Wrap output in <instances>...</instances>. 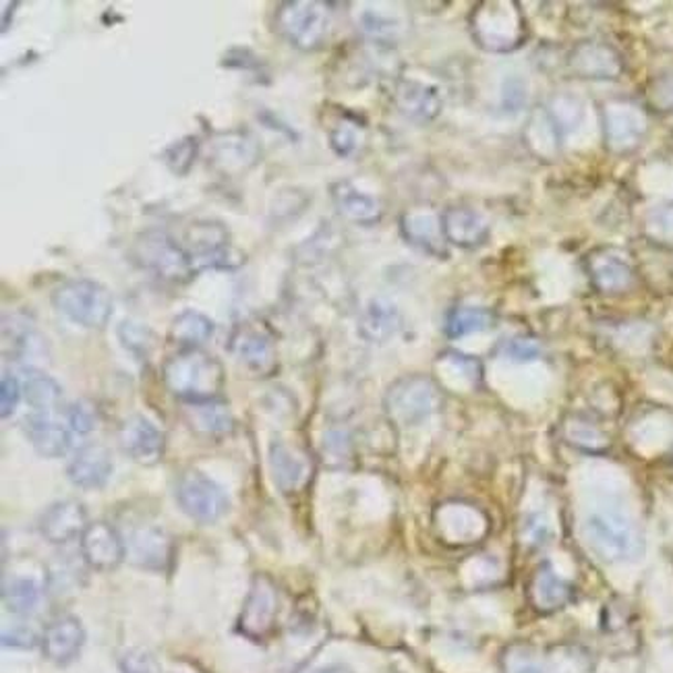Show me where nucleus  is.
<instances>
[{
	"mask_svg": "<svg viewBox=\"0 0 673 673\" xmlns=\"http://www.w3.org/2000/svg\"><path fill=\"white\" fill-rule=\"evenodd\" d=\"M166 388L187 404L220 400L227 374L214 355L201 348H182L165 362Z\"/></svg>",
	"mask_w": 673,
	"mask_h": 673,
	"instance_id": "f257e3e1",
	"label": "nucleus"
},
{
	"mask_svg": "<svg viewBox=\"0 0 673 673\" xmlns=\"http://www.w3.org/2000/svg\"><path fill=\"white\" fill-rule=\"evenodd\" d=\"M469 25L476 46L493 54L514 52L528 38L525 13L514 0H487L476 4Z\"/></svg>",
	"mask_w": 673,
	"mask_h": 673,
	"instance_id": "f03ea898",
	"label": "nucleus"
},
{
	"mask_svg": "<svg viewBox=\"0 0 673 673\" xmlns=\"http://www.w3.org/2000/svg\"><path fill=\"white\" fill-rule=\"evenodd\" d=\"M587 541L592 551L609 564L632 561L644 551V537L634 520L613 509H597L585 525Z\"/></svg>",
	"mask_w": 673,
	"mask_h": 673,
	"instance_id": "7ed1b4c3",
	"label": "nucleus"
},
{
	"mask_svg": "<svg viewBox=\"0 0 673 673\" xmlns=\"http://www.w3.org/2000/svg\"><path fill=\"white\" fill-rule=\"evenodd\" d=\"M135 263L156 278L182 284L193 278L198 272L187 253V249L166 230L149 229L135 236L132 246Z\"/></svg>",
	"mask_w": 673,
	"mask_h": 673,
	"instance_id": "20e7f679",
	"label": "nucleus"
},
{
	"mask_svg": "<svg viewBox=\"0 0 673 673\" xmlns=\"http://www.w3.org/2000/svg\"><path fill=\"white\" fill-rule=\"evenodd\" d=\"M54 309L83 328L102 329L113 317L115 301L106 286L96 280L71 278L52 293Z\"/></svg>",
	"mask_w": 673,
	"mask_h": 673,
	"instance_id": "39448f33",
	"label": "nucleus"
},
{
	"mask_svg": "<svg viewBox=\"0 0 673 673\" xmlns=\"http://www.w3.org/2000/svg\"><path fill=\"white\" fill-rule=\"evenodd\" d=\"M274 25L288 44L312 52L328 40L332 7L319 0H288L278 4Z\"/></svg>",
	"mask_w": 673,
	"mask_h": 673,
	"instance_id": "423d86ee",
	"label": "nucleus"
},
{
	"mask_svg": "<svg viewBox=\"0 0 673 673\" xmlns=\"http://www.w3.org/2000/svg\"><path fill=\"white\" fill-rule=\"evenodd\" d=\"M442 404L440 386L425 376H407L395 381L386 395L383 407L398 428H414L428 421Z\"/></svg>",
	"mask_w": 673,
	"mask_h": 673,
	"instance_id": "0eeeda50",
	"label": "nucleus"
},
{
	"mask_svg": "<svg viewBox=\"0 0 673 673\" xmlns=\"http://www.w3.org/2000/svg\"><path fill=\"white\" fill-rule=\"evenodd\" d=\"M182 245L198 274L203 270H232L243 263L241 251L230 243L229 230L214 220L193 222L185 232Z\"/></svg>",
	"mask_w": 673,
	"mask_h": 673,
	"instance_id": "6e6552de",
	"label": "nucleus"
},
{
	"mask_svg": "<svg viewBox=\"0 0 673 673\" xmlns=\"http://www.w3.org/2000/svg\"><path fill=\"white\" fill-rule=\"evenodd\" d=\"M601 123L606 148L616 156L634 154L649 132L646 113L634 99H608L601 108Z\"/></svg>",
	"mask_w": 673,
	"mask_h": 673,
	"instance_id": "1a4fd4ad",
	"label": "nucleus"
},
{
	"mask_svg": "<svg viewBox=\"0 0 673 673\" xmlns=\"http://www.w3.org/2000/svg\"><path fill=\"white\" fill-rule=\"evenodd\" d=\"M177 502L189 518L203 525L218 523L230 508L229 493L199 471H187L179 479Z\"/></svg>",
	"mask_w": 673,
	"mask_h": 673,
	"instance_id": "9d476101",
	"label": "nucleus"
},
{
	"mask_svg": "<svg viewBox=\"0 0 673 673\" xmlns=\"http://www.w3.org/2000/svg\"><path fill=\"white\" fill-rule=\"evenodd\" d=\"M592 288L601 295H624L637 284V270L622 249L597 246L585 257Z\"/></svg>",
	"mask_w": 673,
	"mask_h": 673,
	"instance_id": "9b49d317",
	"label": "nucleus"
},
{
	"mask_svg": "<svg viewBox=\"0 0 673 673\" xmlns=\"http://www.w3.org/2000/svg\"><path fill=\"white\" fill-rule=\"evenodd\" d=\"M568 71L587 82H613L624 73V59L608 42L587 40L576 44L566 59Z\"/></svg>",
	"mask_w": 673,
	"mask_h": 673,
	"instance_id": "f8f14e48",
	"label": "nucleus"
},
{
	"mask_svg": "<svg viewBox=\"0 0 673 673\" xmlns=\"http://www.w3.org/2000/svg\"><path fill=\"white\" fill-rule=\"evenodd\" d=\"M278 589L272 578L257 575L251 582L245 606L239 618V630L251 641H263L276 624Z\"/></svg>",
	"mask_w": 673,
	"mask_h": 673,
	"instance_id": "ddd939ff",
	"label": "nucleus"
},
{
	"mask_svg": "<svg viewBox=\"0 0 673 673\" xmlns=\"http://www.w3.org/2000/svg\"><path fill=\"white\" fill-rule=\"evenodd\" d=\"M396 108L414 123H431L444 108V96L438 85L414 77H400L395 85Z\"/></svg>",
	"mask_w": 673,
	"mask_h": 673,
	"instance_id": "4468645a",
	"label": "nucleus"
},
{
	"mask_svg": "<svg viewBox=\"0 0 673 673\" xmlns=\"http://www.w3.org/2000/svg\"><path fill=\"white\" fill-rule=\"evenodd\" d=\"M80 543L83 559L99 572L115 570L127 556V543L123 541L115 526L108 523H90L83 530Z\"/></svg>",
	"mask_w": 673,
	"mask_h": 673,
	"instance_id": "2eb2a0df",
	"label": "nucleus"
},
{
	"mask_svg": "<svg viewBox=\"0 0 673 673\" xmlns=\"http://www.w3.org/2000/svg\"><path fill=\"white\" fill-rule=\"evenodd\" d=\"M400 232L412 246L421 249L423 253L433 255L438 260L448 257L442 214H435L428 208L409 210L400 215Z\"/></svg>",
	"mask_w": 673,
	"mask_h": 673,
	"instance_id": "dca6fc26",
	"label": "nucleus"
},
{
	"mask_svg": "<svg viewBox=\"0 0 673 673\" xmlns=\"http://www.w3.org/2000/svg\"><path fill=\"white\" fill-rule=\"evenodd\" d=\"M123 450L139 464H156L165 454V435L144 414H133L118 431Z\"/></svg>",
	"mask_w": 673,
	"mask_h": 673,
	"instance_id": "f3484780",
	"label": "nucleus"
},
{
	"mask_svg": "<svg viewBox=\"0 0 673 673\" xmlns=\"http://www.w3.org/2000/svg\"><path fill=\"white\" fill-rule=\"evenodd\" d=\"M445 241L460 249H479L487 243L492 227L487 218L469 206H450L442 212Z\"/></svg>",
	"mask_w": 673,
	"mask_h": 673,
	"instance_id": "a211bd4d",
	"label": "nucleus"
},
{
	"mask_svg": "<svg viewBox=\"0 0 673 673\" xmlns=\"http://www.w3.org/2000/svg\"><path fill=\"white\" fill-rule=\"evenodd\" d=\"M87 509L77 500L52 504L40 518V533L52 545H65L82 537L87 528Z\"/></svg>",
	"mask_w": 673,
	"mask_h": 673,
	"instance_id": "6ab92c4d",
	"label": "nucleus"
},
{
	"mask_svg": "<svg viewBox=\"0 0 673 673\" xmlns=\"http://www.w3.org/2000/svg\"><path fill=\"white\" fill-rule=\"evenodd\" d=\"M85 642L83 624L73 616L52 620L42 637V653L54 665H66L80 655Z\"/></svg>",
	"mask_w": 673,
	"mask_h": 673,
	"instance_id": "aec40b11",
	"label": "nucleus"
},
{
	"mask_svg": "<svg viewBox=\"0 0 673 673\" xmlns=\"http://www.w3.org/2000/svg\"><path fill=\"white\" fill-rule=\"evenodd\" d=\"M329 196L338 214L357 227H374L381 220V203L371 193L362 191L353 181H336L329 187Z\"/></svg>",
	"mask_w": 673,
	"mask_h": 673,
	"instance_id": "412c9836",
	"label": "nucleus"
},
{
	"mask_svg": "<svg viewBox=\"0 0 673 673\" xmlns=\"http://www.w3.org/2000/svg\"><path fill=\"white\" fill-rule=\"evenodd\" d=\"M113 456L108 448L99 444L83 445L82 450L73 456L66 475L73 485L82 490H99L108 483L113 475Z\"/></svg>",
	"mask_w": 673,
	"mask_h": 673,
	"instance_id": "4be33fe9",
	"label": "nucleus"
},
{
	"mask_svg": "<svg viewBox=\"0 0 673 673\" xmlns=\"http://www.w3.org/2000/svg\"><path fill=\"white\" fill-rule=\"evenodd\" d=\"M127 554L139 568L162 570L172 556V543L160 526H139L129 537Z\"/></svg>",
	"mask_w": 673,
	"mask_h": 673,
	"instance_id": "5701e85b",
	"label": "nucleus"
},
{
	"mask_svg": "<svg viewBox=\"0 0 673 673\" xmlns=\"http://www.w3.org/2000/svg\"><path fill=\"white\" fill-rule=\"evenodd\" d=\"M23 428H25L28 440L32 442L33 450L44 459H61L71 450V442H73L71 431L65 425L56 423L52 419V414L32 412L23 421Z\"/></svg>",
	"mask_w": 673,
	"mask_h": 673,
	"instance_id": "b1692460",
	"label": "nucleus"
},
{
	"mask_svg": "<svg viewBox=\"0 0 673 673\" xmlns=\"http://www.w3.org/2000/svg\"><path fill=\"white\" fill-rule=\"evenodd\" d=\"M572 592V585L568 580L559 578L549 564H543L530 578L528 601L539 613H554L570 603Z\"/></svg>",
	"mask_w": 673,
	"mask_h": 673,
	"instance_id": "393cba45",
	"label": "nucleus"
},
{
	"mask_svg": "<svg viewBox=\"0 0 673 673\" xmlns=\"http://www.w3.org/2000/svg\"><path fill=\"white\" fill-rule=\"evenodd\" d=\"M232 350L246 369L255 374H270L276 367V346L263 329H239L232 340Z\"/></svg>",
	"mask_w": 673,
	"mask_h": 673,
	"instance_id": "a878e982",
	"label": "nucleus"
},
{
	"mask_svg": "<svg viewBox=\"0 0 673 673\" xmlns=\"http://www.w3.org/2000/svg\"><path fill=\"white\" fill-rule=\"evenodd\" d=\"M270 466L272 475L282 492L301 490L309 479V462L284 442L270 445Z\"/></svg>",
	"mask_w": 673,
	"mask_h": 673,
	"instance_id": "bb28decb",
	"label": "nucleus"
},
{
	"mask_svg": "<svg viewBox=\"0 0 673 673\" xmlns=\"http://www.w3.org/2000/svg\"><path fill=\"white\" fill-rule=\"evenodd\" d=\"M400 312L395 303H390L388 298H374L362 309L359 332L365 340L383 345L400 329Z\"/></svg>",
	"mask_w": 673,
	"mask_h": 673,
	"instance_id": "cd10ccee",
	"label": "nucleus"
},
{
	"mask_svg": "<svg viewBox=\"0 0 673 673\" xmlns=\"http://www.w3.org/2000/svg\"><path fill=\"white\" fill-rule=\"evenodd\" d=\"M260 149L246 133H224L214 146V162L224 172H245L257 162Z\"/></svg>",
	"mask_w": 673,
	"mask_h": 673,
	"instance_id": "c85d7f7f",
	"label": "nucleus"
},
{
	"mask_svg": "<svg viewBox=\"0 0 673 673\" xmlns=\"http://www.w3.org/2000/svg\"><path fill=\"white\" fill-rule=\"evenodd\" d=\"M561 438L568 445H572L587 454H606L611 448V438L606 429L599 428L595 421L582 414H568L561 423Z\"/></svg>",
	"mask_w": 673,
	"mask_h": 673,
	"instance_id": "c756f323",
	"label": "nucleus"
},
{
	"mask_svg": "<svg viewBox=\"0 0 673 673\" xmlns=\"http://www.w3.org/2000/svg\"><path fill=\"white\" fill-rule=\"evenodd\" d=\"M187 421L189 425L203 435H224L234 428V419L229 404L222 400L196 402L187 404Z\"/></svg>",
	"mask_w": 673,
	"mask_h": 673,
	"instance_id": "7c9ffc66",
	"label": "nucleus"
},
{
	"mask_svg": "<svg viewBox=\"0 0 673 673\" xmlns=\"http://www.w3.org/2000/svg\"><path fill=\"white\" fill-rule=\"evenodd\" d=\"M23 396L32 411L40 414H52L63 402L61 386L38 369L23 371Z\"/></svg>",
	"mask_w": 673,
	"mask_h": 673,
	"instance_id": "2f4dec72",
	"label": "nucleus"
},
{
	"mask_svg": "<svg viewBox=\"0 0 673 673\" xmlns=\"http://www.w3.org/2000/svg\"><path fill=\"white\" fill-rule=\"evenodd\" d=\"M214 322L203 313L187 309L172 319L170 340L181 348H199L214 336Z\"/></svg>",
	"mask_w": 673,
	"mask_h": 673,
	"instance_id": "473e14b6",
	"label": "nucleus"
},
{
	"mask_svg": "<svg viewBox=\"0 0 673 673\" xmlns=\"http://www.w3.org/2000/svg\"><path fill=\"white\" fill-rule=\"evenodd\" d=\"M526 146L545 160L558 154L561 133L547 113V108H537L526 125Z\"/></svg>",
	"mask_w": 673,
	"mask_h": 673,
	"instance_id": "72a5a7b5",
	"label": "nucleus"
},
{
	"mask_svg": "<svg viewBox=\"0 0 673 673\" xmlns=\"http://www.w3.org/2000/svg\"><path fill=\"white\" fill-rule=\"evenodd\" d=\"M495 324H497V317H495V313L492 309L464 305V307H456V309L448 313V317H445V334L450 338H464V336H471V334H476V332H487Z\"/></svg>",
	"mask_w": 673,
	"mask_h": 673,
	"instance_id": "f704fd0d",
	"label": "nucleus"
},
{
	"mask_svg": "<svg viewBox=\"0 0 673 673\" xmlns=\"http://www.w3.org/2000/svg\"><path fill=\"white\" fill-rule=\"evenodd\" d=\"M329 148L336 156L350 158L361 149L365 141V127L361 120L353 115H343L328 132Z\"/></svg>",
	"mask_w": 673,
	"mask_h": 673,
	"instance_id": "c9c22d12",
	"label": "nucleus"
},
{
	"mask_svg": "<svg viewBox=\"0 0 673 673\" xmlns=\"http://www.w3.org/2000/svg\"><path fill=\"white\" fill-rule=\"evenodd\" d=\"M40 597H42L40 585L33 578H25V576L13 578V580L4 582V587H2L4 608L9 609L11 613H19V616L32 613L33 609L38 608V603H40Z\"/></svg>",
	"mask_w": 673,
	"mask_h": 673,
	"instance_id": "e433bc0d",
	"label": "nucleus"
},
{
	"mask_svg": "<svg viewBox=\"0 0 673 673\" xmlns=\"http://www.w3.org/2000/svg\"><path fill=\"white\" fill-rule=\"evenodd\" d=\"M547 113L551 116V120L556 123L559 133L575 132L576 127L582 123V116H585V104L582 99L576 98L575 94L570 92H564L554 96L549 106H547Z\"/></svg>",
	"mask_w": 673,
	"mask_h": 673,
	"instance_id": "4c0bfd02",
	"label": "nucleus"
},
{
	"mask_svg": "<svg viewBox=\"0 0 673 673\" xmlns=\"http://www.w3.org/2000/svg\"><path fill=\"white\" fill-rule=\"evenodd\" d=\"M644 96H646V104L653 113L659 115H672L673 113V66L670 69H663L658 75H653L649 83H646V90H644Z\"/></svg>",
	"mask_w": 673,
	"mask_h": 673,
	"instance_id": "58836bf2",
	"label": "nucleus"
},
{
	"mask_svg": "<svg viewBox=\"0 0 673 673\" xmlns=\"http://www.w3.org/2000/svg\"><path fill=\"white\" fill-rule=\"evenodd\" d=\"M118 340L123 346L139 359H148L156 345V336L148 326H141L137 322H123L118 326Z\"/></svg>",
	"mask_w": 673,
	"mask_h": 673,
	"instance_id": "ea45409f",
	"label": "nucleus"
},
{
	"mask_svg": "<svg viewBox=\"0 0 673 673\" xmlns=\"http://www.w3.org/2000/svg\"><path fill=\"white\" fill-rule=\"evenodd\" d=\"M199 151L198 137H182L179 141H175L172 146H168L162 154L166 166L175 172V175H187L189 168L196 162Z\"/></svg>",
	"mask_w": 673,
	"mask_h": 673,
	"instance_id": "a19ab883",
	"label": "nucleus"
},
{
	"mask_svg": "<svg viewBox=\"0 0 673 673\" xmlns=\"http://www.w3.org/2000/svg\"><path fill=\"white\" fill-rule=\"evenodd\" d=\"M66 419H69L71 431H75L80 435H87L98 428V411L90 400L73 402L66 411Z\"/></svg>",
	"mask_w": 673,
	"mask_h": 673,
	"instance_id": "79ce46f5",
	"label": "nucleus"
},
{
	"mask_svg": "<svg viewBox=\"0 0 673 673\" xmlns=\"http://www.w3.org/2000/svg\"><path fill=\"white\" fill-rule=\"evenodd\" d=\"M361 30L376 42H392L398 33V23L378 11H365L361 15Z\"/></svg>",
	"mask_w": 673,
	"mask_h": 673,
	"instance_id": "37998d69",
	"label": "nucleus"
},
{
	"mask_svg": "<svg viewBox=\"0 0 673 673\" xmlns=\"http://www.w3.org/2000/svg\"><path fill=\"white\" fill-rule=\"evenodd\" d=\"M504 672L506 673H543L541 663L535 658V653L523 646L514 644L504 653Z\"/></svg>",
	"mask_w": 673,
	"mask_h": 673,
	"instance_id": "c03bdc74",
	"label": "nucleus"
},
{
	"mask_svg": "<svg viewBox=\"0 0 673 673\" xmlns=\"http://www.w3.org/2000/svg\"><path fill=\"white\" fill-rule=\"evenodd\" d=\"M23 396V383L13 374H2L0 379V412L2 419H9L15 412L17 404Z\"/></svg>",
	"mask_w": 673,
	"mask_h": 673,
	"instance_id": "a18cd8bd",
	"label": "nucleus"
},
{
	"mask_svg": "<svg viewBox=\"0 0 673 673\" xmlns=\"http://www.w3.org/2000/svg\"><path fill=\"white\" fill-rule=\"evenodd\" d=\"M120 672L123 673H158V665L148 651L132 649L120 658Z\"/></svg>",
	"mask_w": 673,
	"mask_h": 673,
	"instance_id": "49530a36",
	"label": "nucleus"
},
{
	"mask_svg": "<svg viewBox=\"0 0 673 673\" xmlns=\"http://www.w3.org/2000/svg\"><path fill=\"white\" fill-rule=\"evenodd\" d=\"M504 353H506V357L514 359V361H533V359H537L541 355V345L537 340H533V338L520 336V338L509 340L506 348H504Z\"/></svg>",
	"mask_w": 673,
	"mask_h": 673,
	"instance_id": "de8ad7c7",
	"label": "nucleus"
},
{
	"mask_svg": "<svg viewBox=\"0 0 673 673\" xmlns=\"http://www.w3.org/2000/svg\"><path fill=\"white\" fill-rule=\"evenodd\" d=\"M35 642H38V637L33 634V630L23 628V625H15V628L2 632V644H4V646H13V649H32Z\"/></svg>",
	"mask_w": 673,
	"mask_h": 673,
	"instance_id": "09e8293b",
	"label": "nucleus"
},
{
	"mask_svg": "<svg viewBox=\"0 0 673 673\" xmlns=\"http://www.w3.org/2000/svg\"><path fill=\"white\" fill-rule=\"evenodd\" d=\"M324 450L328 452V456H332V459H346L348 450H350L346 433H343V431H332V433H328L326 440H324Z\"/></svg>",
	"mask_w": 673,
	"mask_h": 673,
	"instance_id": "8fccbe9b",
	"label": "nucleus"
},
{
	"mask_svg": "<svg viewBox=\"0 0 673 673\" xmlns=\"http://www.w3.org/2000/svg\"><path fill=\"white\" fill-rule=\"evenodd\" d=\"M313 673H353L345 665H329V667H322V670H317V672Z\"/></svg>",
	"mask_w": 673,
	"mask_h": 673,
	"instance_id": "3c124183",
	"label": "nucleus"
},
{
	"mask_svg": "<svg viewBox=\"0 0 673 673\" xmlns=\"http://www.w3.org/2000/svg\"><path fill=\"white\" fill-rule=\"evenodd\" d=\"M672 144H673V141H672Z\"/></svg>",
	"mask_w": 673,
	"mask_h": 673,
	"instance_id": "603ef678",
	"label": "nucleus"
}]
</instances>
